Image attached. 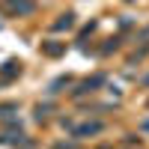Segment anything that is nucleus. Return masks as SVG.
<instances>
[{"mask_svg": "<svg viewBox=\"0 0 149 149\" xmlns=\"http://www.w3.org/2000/svg\"><path fill=\"white\" fill-rule=\"evenodd\" d=\"M6 9L12 12V15H27V12L36 9L33 0H6Z\"/></svg>", "mask_w": 149, "mask_h": 149, "instance_id": "obj_1", "label": "nucleus"}, {"mask_svg": "<svg viewBox=\"0 0 149 149\" xmlns=\"http://www.w3.org/2000/svg\"><path fill=\"white\" fill-rule=\"evenodd\" d=\"M104 125H102V122H84V125H78V128H74L72 134H74V137H86V134H98V131H102Z\"/></svg>", "mask_w": 149, "mask_h": 149, "instance_id": "obj_2", "label": "nucleus"}, {"mask_svg": "<svg viewBox=\"0 0 149 149\" xmlns=\"http://www.w3.org/2000/svg\"><path fill=\"white\" fill-rule=\"evenodd\" d=\"M54 27H57V30H63V27H72V15H63V21H57Z\"/></svg>", "mask_w": 149, "mask_h": 149, "instance_id": "obj_3", "label": "nucleus"}, {"mask_svg": "<svg viewBox=\"0 0 149 149\" xmlns=\"http://www.w3.org/2000/svg\"><path fill=\"white\" fill-rule=\"evenodd\" d=\"M143 131H149V119H146V122H143Z\"/></svg>", "mask_w": 149, "mask_h": 149, "instance_id": "obj_4", "label": "nucleus"}]
</instances>
